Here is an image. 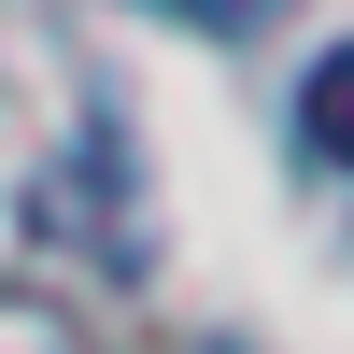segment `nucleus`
Returning <instances> with one entry per match:
<instances>
[{
	"instance_id": "nucleus-1",
	"label": "nucleus",
	"mask_w": 354,
	"mask_h": 354,
	"mask_svg": "<svg viewBox=\"0 0 354 354\" xmlns=\"http://www.w3.org/2000/svg\"><path fill=\"white\" fill-rule=\"evenodd\" d=\"M298 142H312L326 170H354V43L312 57V85H298Z\"/></svg>"
},
{
	"instance_id": "nucleus-2",
	"label": "nucleus",
	"mask_w": 354,
	"mask_h": 354,
	"mask_svg": "<svg viewBox=\"0 0 354 354\" xmlns=\"http://www.w3.org/2000/svg\"><path fill=\"white\" fill-rule=\"evenodd\" d=\"M0 354H85L71 298H43V283H0Z\"/></svg>"
},
{
	"instance_id": "nucleus-3",
	"label": "nucleus",
	"mask_w": 354,
	"mask_h": 354,
	"mask_svg": "<svg viewBox=\"0 0 354 354\" xmlns=\"http://www.w3.org/2000/svg\"><path fill=\"white\" fill-rule=\"evenodd\" d=\"M156 15H185V28H255L270 0H156Z\"/></svg>"
}]
</instances>
